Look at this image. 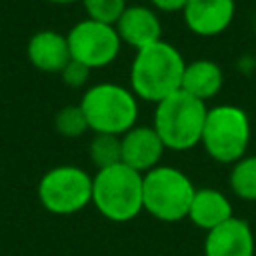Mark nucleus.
Segmentation results:
<instances>
[{
	"label": "nucleus",
	"instance_id": "nucleus-1",
	"mask_svg": "<svg viewBox=\"0 0 256 256\" xmlns=\"http://www.w3.org/2000/svg\"><path fill=\"white\" fill-rule=\"evenodd\" d=\"M186 60L182 52L166 40L136 52L130 66V90L138 100L152 104L172 96L182 86Z\"/></svg>",
	"mask_w": 256,
	"mask_h": 256
},
{
	"label": "nucleus",
	"instance_id": "nucleus-2",
	"mask_svg": "<svg viewBox=\"0 0 256 256\" xmlns=\"http://www.w3.org/2000/svg\"><path fill=\"white\" fill-rule=\"evenodd\" d=\"M80 108L94 134L122 136L138 122L136 94L116 82H98L84 90Z\"/></svg>",
	"mask_w": 256,
	"mask_h": 256
},
{
	"label": "nucleus",
	"instance_id": "nucleus-3",
	"mask_svg": "<svg viewBox=\"0 0 256 256\" xmlns=\"http://www.w3.org/2000/svg\"><path fill=\"white\" fill-rule=\"evenodd\" d=\"M208 104L178 90L154 106L152 128L166 150L186 152L200 144Z\"/></svg>",
	"mask_w": 256,
	"mask_h": 256
},
{
	"label": "nucleus",
	"instance_id": "nucleus-4",
	"mask_svg": "<svg viewBox=\"0 0 256 256\" xmlns=\"http://www.w3.org/2000/svg\"><path fill=\"white\" fill-rule=\"evenodd\" d=\"M142 174L126 164L96 170L92 176V204L110 222L134 220L142 210Z\"/></svg>",
	"mask_w": 256,
	"mask_h": 256
},
{
	"label": "nucleus",
	"instance_id": "nucleus-5",
	"mask_svg": "<svg viewBox=\"0 0 256 256\" xmlns=\"http://www.w3.org/2000/svg\"><path fill=\"white\" fill-rule=\"evenodd\" d=\"M196 186L180 168L160 164L142 178L144 212L158 222H180L188 216Z\"/></svg>",
	"mask_w": 256,
	"mask_h": 256
},
{
	"label": "nucleus",
	"instance_id": "nucleus-6",
	"mask_svg": "<svg viewBox=\"0 0 256 256\" xmlns=\"http://www.w3.org/2000/svg\"><path fill=\"white\" fill-rule=\"evenodd\" d=\"M252 136L248 114L236 104L210 106L204 120L202 140L206 154L220 164H234L246 156Z\"/></svg>",
	"mask_w": 256,
	"mask_h": 256
},
{
	"label": "nucleus",
	"instance_id": "nucleus-7",
	"mask_svg": "<svg viewBox=\"0 0 256 256\" xmlns=\"http://www.w3.org/2000/svg\"><path fill=\"white\" fill-rule=\"evenodd\" d=\"M38 200L56 216H70L92 204V176L74 164H60L42 174Z\"/></svg>",
	"mask_w": 256,
	"mask_h": 256
},
{
	"label": "nucleus",
	"instance_id": "nucleus-8",
	"mask_svg": "<svg viewBox=\"0 0 256 256\" xmlns=\"http://www.w3.org/2000/svg\"><path fill=\"white\" fill-rule=\"evenodd\" d=\"M68 48L72 60L94 68L110 66L122 48V40L112 24H104L92 18H84L76 22L68 34Z\"/></svg>",
	"mask_w": 256,
	"mask_h": 256
},
{
	"label": "nucleus",
	"instance_id": "nucleus-9",
	"mask_svg": "<svg viewBox=\"0 0 256 256\" xmlns=\"http://www.w3.org/2000/svg\"><path fill=\"white\" fill-rule=\"evenodd\" d=\"M120 162L126 164L128 168L140 172L142 176L150 172L152 168L162 164V156L166 152L160 136L156 130L150 126H132L128 132L120 136Z\"/></svg>",
	"mask_w": 256,
	"mask_h": 256
},
{
	"label": "nucleus",
	"instance_id": "nucleus-10",
	"mask_svg": "<svg viewBox=\"0 0 256 256\" xmlns=\"http://www.w3.org/2000/svg\"><path fill=\"white\" fill-rule=\"evenodd\" d=\"M186 28L202 38L220 36L236 16V0H188L180 12Z\"/></svg>",
	"mask_w": 256,
	"mask_h": 256
},
{
	"label": "nucleus",
	"instance_id": "nucleus-11",
	"mask_svg": "<svg viewBox=\"0 0 256 256\" xmlns=\"http://www.w3.org/2000/svg\"><path fill=\"white\" fill-rule=\"evenodd\" d=\"M122 44L136 52L162 40V22L158 12L148 4H128L114 24Z\"/></svg>",
	"mask_w": 256,
	"mask_h": 256
},
{
	"label": "nucleus",
	"instance_id": "nucleus-12",
	"mask_svg": "<svg viewBox=\"0 0 256 256\" xmlns=\"http://www.w3.org/2000/svg\"><path fill=\"white\" fill-rule=\"evenodd\" d=\"M256 240L250 224L232 216L218 228L206 232L204 256H254Z\"/></svg>",
	"mask_w": 256,
	"mask_h": 256
},
{
	"label": "nucleus",
	"instance_id": "nucleus-13",
	"mask_svg": "<svg viewBox=\"0 0 256 256\" xmlns=\"http://www.w3.org/2000/svg\"><path fill=\"white\" fill-rule=\"evenodd\" d=\"M26 56L36 70L48 74H60L72 60L66 34L56 30H40L32 34L26 44Z\"/></svg>",
	"mask_w": 256,
	"mask_h": 256
},
{
	"label": "nucleus",
	"instance_id": "nucleus-14",
	"mask_svg": "<svg viewBox=\"0 0 256 256\" xmlns=\"http://www.w3.org/2000/svg\"><path fill=\"white\" fill-rule=\"evenodd\" d=\"M234 216L232 202L222 190L216 188H196L186 220L196 228L210 232Z\"/></svg>",
	"mask_w": 256,
	"mask_h": 256
},
{
	"label": "nucleus",
	"instance_id": "nucleus-15",
	"mask_svg": "<svg viewBox=\"0 0 256 256\" xmlns=\"http://www.w3.org/2000/svg\"><path fill=\"white\" fill-rule=\"evenodd\" d=\"M222 88H224V70L220 68L218 62L208 58L186 62L182 74V86H180L182 92L208 104V100L216 98Z\"/></svg>",
	"mask_w": 256,
	"mask_h": 256
},
{
	"label": "nucleus",
	"instance_id": "nucleus-16",
	"mask_svg": "<svg viewBox=\"0 0 256 256\" xmlns=\"http://www.w3.org/2000/svg\"><path fill=\"white\" fill-rule=\"evenodd\" d=\"M228 184L236 198L256 202V154H246L232 164Z\"/></svg>",
	"mask_w": 256,
	"mask_h": 256
},
{
	"label": "nucleus",
	"instance_id": "nucleus-17",
	"mask_svg": "<svg viewBox=\"0 0 256 256\" xmlns=\"http://www.w3.org/2000/svg\"><path fill=\"white\" fill-rule=\"evenodd\" d=\"M88 156L90 162L96 166V170L120 164V136L114 134H94L88 144Z\"/></svg>",
	"mask_w": 256,
	"mask_h": 256
},
{
	"label": "nucleus",
	"instance_id": "nucleus-18",
	"mask_svg": "<svg viewBox=\"0 0 256 256\" xmlns=\"http://www.w3.org/2000/svg\"><path fill=\"white\" fill-rule=\"evenodd\" d=\"M54 128L62 138H80L90 130L80 104L60 108L54 116Z\"/></svg>",
	"mask_w": 256,
	"mask_h": 256
},
{
	"label": "nucleus",
	"instance_id": "nucleus-19",
	"mask_svg": "<svg viewBox=\"0 0 256 256\" xmlns=\"http://www.w3.org/2000/svg\"><path fill=\"white\" fill-rule=\"evenodd\" d=\"M86 12V18L104 22V24H116L124 8L128 6L126 0H80Z\"/></svg>",
	"mask_w": 256,
	"mask_h": 256
},
{
	"label": "nucleus",
	"instance_id": "nucleus-20",
	"mask_svg": "<svg viewBox=\"0 0 256 256\" xmlns=\"http://www.w3.org/2000/svg\"><path fill=\"white\" fill-rule=\"evenodd\" d=\"M90 68L88 66H84V64H80V62H76V60H70L64 68H62V72H60V78H62V82L68 86V88H84L86 84H88V80H90Z\"/></svg>",
	"mask_w": 256,
	"mask_h": 256
},
{
	"label": "nucleus",
	"instance_id": "nucleus-21",
	"mask_svg": "<svg viewBox=\"0 0 256 256\" xmlns=\"http://www.w3.org/2000/svg\"><path fill=\"white\" fill-rule=\"evenodd\" d=\"M186 4H188V0H150V6L156 12H166V14L182 12Z\"/></svg>",
	"mask_w": 256,
	"mask_h": 256
},
{
	"label": "nucleus",
	"instance_id": "nucleus-22",
	"mask_svg": "<svg viewBox=\"0 0 256 256\" xmlns=\"http://www.w3.org/2000/svg\"><path fill=\"white\" fill-rule=\"evenodd\" d=\"M46 2H52V4H72V2H80V0H46Z\"/></svg>",
	"mask_w": 256,
	"mask_h": 256
}]
</instances>
